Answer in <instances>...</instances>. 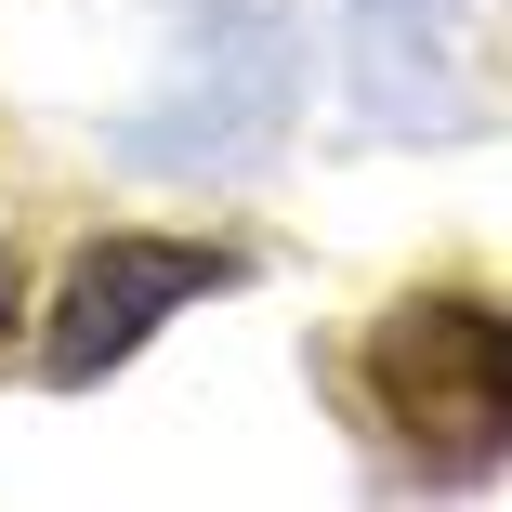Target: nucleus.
Wrapping results in <instances>:
<instances>
[{
    "instance_id": "7ed1b4c3",
    "label": "nucleus",
    "mask_w": 512,
    "mask_h": 512,
    "mask_svg": "<svg viewBox=\"0 0 512 512\" xmlns=\"http://www.w3.org/2000/svg\"><path fill=\"white\" fill-rule=\"evenodd\" d=\"M14 316H27V276H14V263H0V342H14Z\"/></svg>"
},
{
    "instance_id": "f03ea898",
    "label": "nucleus",
    "mask_w": 512,
    "mask_h": 512,
    "mask_svg": "<svg viewBox=\"0 0 512 512\" xmlns=\"http://www.w3.org/2000/svg\"><path fill=\"white\" fill-rule=\"evenodd\" d=\"M211 289H237V250L224 237H92L66 276H53V302H40V381H106V368H132L184 302H211Z\"/></svg>"
},
{
    "instance_id": "f257e3e1",
    "label": "nucleus",
    "mask_w": 512,
    "mask_h": 512,
    "mask_svg": "<svg viewBox=\"0 0 512 512\" xmlns=\"http://www.w3.org/2000/svg\"><path fill=\"white\" fill-rule=\"evenodd\" d=\"M355 368H368V407L421 447V473H447V486L499 473V447H512V316H499V289L447 276V289L381 302Z\"/></svg>"
}]
</instances>
